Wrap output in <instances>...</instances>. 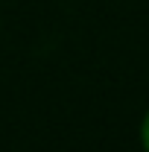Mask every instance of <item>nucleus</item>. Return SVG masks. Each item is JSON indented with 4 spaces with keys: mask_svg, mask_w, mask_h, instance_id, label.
Here are the masks:
<instances>
[{
    "mask_svg": "<svg viewBox=\"0 0 149 152\" xmlns=\"http://www.w3.org/2000/svg\"><path fill=\"white\" fill-rule=\"evenodd\" d=\"M140 146H143V152H149V108L140 120Z\"/></svg>",
    "mask_w": 149,
    "mask_h": 152,
    "instance_id": "1",
    "label": "nucleus"
}]
</instances>
